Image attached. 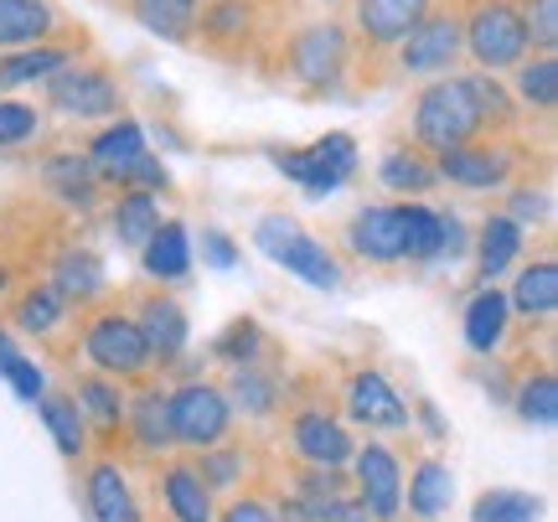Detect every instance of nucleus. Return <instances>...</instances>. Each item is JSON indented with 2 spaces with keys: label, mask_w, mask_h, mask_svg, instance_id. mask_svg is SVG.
<instances>
[{
  "label": "nucleus",
  "mask_w": 558,
  "mask_h": 522,
  "mask_svg": "<svg viewBox=\"0 0 558 522\" xmlns=\"http://www.w3.org/2000/svg\"><path fill=\"white\" fill-rule=\"evenodd\" d=\"M481 104L471 94V78H450V83H435V88H424V99L414 109V135L418 145H429V150H456L465 145L471 135L481 130Z\"/></svg>",
  "instance_id": "obj_1"
},
{
  "label": "nucleus",
  "mask_w": 558,
  "mask_h": 522,
  "mask_svg": "<svg viewBox=\"0 0 558 522\" xmlns=\"http://www.w3.org/2000/svg\"><path fill=\"white\" fill-rule=\"evenodd\" d=\"M254 239H259V248L269 254V259L284 264V269L300 275L305 284H316V290H331V284H337V264H331V254H326L316 239H305L290 218H264Z\"/></svg>",
  "instance_id": "obj_2"
},
{
  "label": "nucleus",
  "mask_w": 558,
  "mask_h": 522,
  "mask_svg": "<svg viewBox=\"0 0 558 522\" xmlns=\"http://www.w3.org/2000/svg\"><path fill=\"white\" fill-rule=\"evenodd\" d=\"M166 414H171V440L181 445H218L228 435V399H222L213 383H186L166 399Z\"/></svg>",
  "instance_id": "obj_3"
},
{
  "label": "nucleus",
  "mask_w": 558,
  "mask_h": 522,
  "mask_svg": "<svg viewBox=\"0 0 558 522\" xmlns=\"http://www.w3.org/2000/svg\"><path fill=\"white\" fill-rule=\"evenodd\" d=\"M275 166L305 192H337L341 181L357 171V145L352 135H326L311 150H275Z\"/></svg>",
  "instance_id": "obj_4"
},
{
  "label": "nucleus",
  "mask_w": 558,
  "mask_h": 522,
  "mask_svg": "<svg viewBox=\"0 0 558 522\" xmlns=\"http://www.w3.org/2000/svg\"><path fill=\"white\" fill-rule=\"evenodd\" d=\"M465 41H471V58H476L481 68H512V62L527 52L522 16L512 11V5H501V0L481 5L476 16H471V26H465Z\"/></svg>",
  "instance_id": "obj_5"
},
{
  "label": "nucleus",
  "mask_w": 558,
  "mask_h": 522,
  "mask_svg": "<svg viewBox=\"0 0 558 522\" xmlns=\"http://www.w3.org/2000/svg\"><path fill=\"white\" fill-rule=\"evenodd\" d=\"M52 104H58L62 114L94 120V114H114L120 88H114V78L99 73V68H68V62H62L58 73H52Z\"/></svg>",
  "instance_id": "obj_6"
},
{
  "label": "nucleus",
  "mask_w": 558,
  "mask_h": 522,
  "mask_svg": "<svg viewBox=\"0 0 558 522\" xmlns=\"http://www.w3.org/2000/svg\"><path fill=\"white\" fill-rule=\"evenodd\" d=\"M88 357L99 362L104 373L130 378V373H140V367L150 362V347H145V337H140L135 321H124V316H104V321L88 326Z\"/></svg>",
  "instance_id": "obj_7"
},
{
  "label": "nucleus",
  "mask_w": 558,
  "mask_h": 522,
  "mask_svg": "<svg viewBox=\"0 0 558 522\" xmlns=\"http://www.w3.org/2000/svg\"><path fill=\"white\" fill-rule=\"evenodd\" d=\"M290 68H295L300 83L331 88L337 73L347 68V37H341V26H311V32H300L295 47H290Z\"/></svg>",
  "instance_id": "obj_8"
},
{
  "label": "nucleus",
  "mask_w": 558,
  "mask_h": 522,
  "mask_svg": "<svg viewBox=\"0 0 558 522\" xmlns=\"http://www.w3.org/2000/svg\"><path fill=\"white\" fill-rule=\"evenodd\" d=\"M357 491H362V507H367V512H373L378 522H393V518H399V502H403L399 461H393L383 445H367V450H357Z\"/></svg>",
  "instance_id": "obj_9"
},
{
  "label": "nucleus",
  "mask_w": 558,
  "mask_h": 522,
  "mask_svg": "<svg viewBox=\"0 0 558 522\" xmlns=\"http://www.w3.org/2000/svg\"><path fill=\"white\" fill-rule=\"evenodd\" d=\"M347 409H352V420L367 424V429H403V424H409V403H403L378 373H357V378H352Z\"/></svg>",
  "instance_id": "obj_10"
},
{
  "label": "nucleus",
  "mask_w": 558,
  "mask_h": 522,
  "mask_svg": "<svg viewBox=\"0 0 558 522\" xmlns=\"http://www.w3.org/2000/svg\"><path fill=\"white\" fill-rule=\"evenodd\" d=\"M456 47H460L456 16H424L403 37V68L409 73H435V68H445V62L456 58Z\"/></svg>",
  "instance_id": "obj_11"
},
{
  "label": "nucleus",
  "mask_w": 558,
  "mask_h": 522,
  "mask_svg": "<svg viewBox=\"0 0 558 522\" xmlns=\"http://www.w3.org/2000/svg\"><path fill=\"white\" fill-rule=\"evenodd\" d=\"M295 450L311 465H326V471H337L341 461H352L347 429H341L337 420H326V414H300L295 420Z\"/></svg>",
  "instance_id": "obj_12"
},
{
  "label": "nucleus",
  "mask_w": 558,
  "mask_h": 522,
  "mask_svg": "<svg viewBox=\"0 0 558 522\" xmlns=\"http://www.w3.org/2000/svg\"><path fill=\"white\" fill-rule=\"evenodd\" d=\"M429 16V0H357V21L373 41H403Z\"/></svg>",
  "instance_id": "obj_13"
},
{
  "label": "nucleus",
  "mask_w": 558,
  "mask_h": 522,
  "mask_svg": "<svg viewBox=\"0 0 558 522\" xmlns=\"http://www.w3.org/2000/svg\"><path fill=\"white\" fill-rule=\"evenodd\" d=\"M135 326H140V337H145V347H150V357H160V362L181 357V347H186V311L177 301H145Z\"/></svg>",
  "instance_id": "obj_14"
},
{
  "label": "nucleus",
  "mask_w": 558,
  "mask_h": 522,
  "mask_svg": "<svg viewBox=\"0 0 558 522\" xmlns=\"http://www.w3.org/2000/svg\"><path fill=\"white\" fill-rule=\"evenodd\" d=\"M352 248L367 254V259H403V222L399 207H367L357 222H352Z\"/></svg>",
  "instance_id": "obj_15"
},
{
  "label": "nucleus",
  "mask_w": 558,
  "mask_h": 522,
  "mask_svg": "<svg viewBox=\"0 0 558 522\" xmlns=\"http://www.w3.org/2000/svg\"><path fill=\"white\" fill-rule=\"evenodd\" d=\"M88 507H94V522H140V507L124 486L120 465H94L88 471Z\"/></svg>",
  "instance_id": "obj_16"
},
{
  "label": "nucleus",
  "mask_w": 558,
  "mask_h": 522,
  "mask_svg": "<svg viewBox=\"0 0 558 522\" xmlns=\"http://www.w3.org/2000/svg\"><path fill=\"white\" fill-rule=\"evenodd\" d=\"M439 177L460 181V186H501V181H507V156H501V150L456 145V150L439 156Z\"/></svg>",
  "instance_id": "obj_17"
},
{
  "label": "nucleus",
  "mask_w": 558,
  "mask_h": 522,
  "mask_svg": "<svg viewBox=\"0 0 558 522\" xmlns=\"http://www.w3.org/2000/svg\"><path fill=\"white\" fill-rule=\"evenodd\" d=\"M135 156H145V130H140L135 120H120L114 130H104L99 141H94V156H88V166L94 171H104V177H120L130 171V161Z\"/></svg>",
  "instance_id": "obj_18"
},
{
  "label": "nucleus",
  "mask_w": 558,
  "mask_h": 522,
  "mask_svg": "<svg viewBox=\"0 0 558 522\" xmlns=\"http://www.w3.org/2000/svg\"><path fill=\"white\" fill-rule=\"evenodd\" d=\"M186 264H192L186 228H181V222H160L156 233H150V243H145V269H150L156 280H181Z\"/></svg>",
  "instance_id": "obj_19"
},
{
  "label": "nucleus",
  "mask_w": 558,
  "mask_h": 522,
  "mask_svg": "<svg viewBox=\"0 0 558 522\" xmlns=\"http://www.w3.org/2000/svg\"><path fill=\"white\" fill-rule=\"evenodd\" d=\"M507 295H497V290H481L476 301L465 305V342H471V352H492V347L501 342V331H507Z\"/></svg>",
  "instance_id": "obj_20"
},
{
  "label": "nucleus",
  "mask_w": 558,
  "mask_h": 522,
  "mask_svg": "<svg viewBox=\"0 0 558 522\" xmlns=\"http://www.w3.org/2000/svg\"><path fill=\"white\" fill-rule=\"evenodd\" d=\"M450 497H456V482H450V465L439 461H424L414 471V482H409V512L424 522H435L445 507H450Z\"/></svg>",
  "instance_id": "obj_21"
},
{
  "label": "nucleus",
  "mask_w": 558,
  "mask_h": 522,
  "mask_svg": "<svg viewBox=\"0 0 558 522\" xmlns=\"http://www.w3.org/2000/svg\"><path fill=\"white\" fill-rule=\"evenodd\" d=\"M52 26V11L41 0H0V47L16 41H41Z\"/></svg>",
  "instance_id": "obj_22"
},
{
  "label": "nucleus",
  "mask_w": 558,
  "mask_h": 522,
  "mask_svg": "<svg viewBox=\"0 0 558 522\" xmlns=\"http://www.w3.org/2000/svg\"><path fill=\"white\" fill-rule=\"evenodd\" d=\"M507 305H518L527 316H554L558 311V264L543 259V264H533V269H522V280Z\"/></svg>",
  "instance_id": "obj_23"
},
{
  "label": "nucleus",
  "mask_w": 558,
  "mask_h": 522,
  "mask_svg": "<svg viewBox=\"0 0 558 522\" xmlns=\"http://www.w3.org/2000/svg\"><path fill=\"white\" fill-rule=\"evenodd\" d=\"M166 502L177 512V522H213V502H207V486L192 465H177L166 476Z\"/></svg>",
  "instance_id": "obj_24"
},
{
  "label": "nucleus",
  "mask_w": 558,
  "mask_h": 522,
  "mask_svg": "<svg viewBox=\"0 0 558 522\" xmlns=\"http://www.w3.org/2000/svg\"><path fill=\"white\" fill-rule=\"evenodd\" d=\"M156 228H160V207L145 197V192H130V197H120V207H114V233H120V243H130V248H145Z\"/></svg>",
  "instance_id": "obj_25"
},
{
  "label": "nucleus",
  "mask_w": 558,
  "mask_h": 522,
  "mask_svg": "<svg viewBox=\"0 0 558 522\" xmlns=\"http://www.w3.org/2000/svg\"><path fill=\"white\" fill-rule=\"evenodd\" d=\"M518 248H522L518 218H492L481 228V275H501L507 264L518 259Z\"/></svg>",
  "instance_id": "obj_26"
},
{
  "label": "nucleus",
  "mask_w": 558,
  "mask_h": 522,
  "mask_svg": "<svg viewBox=\"0 0 558 522\" xmlns=\"http://www.w3.org/2000/svg\"><path fill=\"white\" fill-rule=\"evenodd\" d=\"M62 62H68V52H62V47H26V52H16V58L0 62V88H16V83L52 78Z\"/></svg>",
  "instance_id": "obj_27"
},
{
  "label": "nucleus",
  "mask_w": 558,
  "mask_h": 522,
  "mask_svg": "<svg viewBox=\"0 0 558 522\" xmlns=\"http://www.w3.org/2000/svg\"><path fill=\"white\" fill-rule=\"evenodd\" d=\"M471 518L476 522H538L543 502L533 497V491H486Z\"/></svg>",
  "instance_id": "obj_28"
},
{
  "label": "nucleus",
  "mask_w": 558,
  "mask_h": 522,
  "mask_svg": "<svg viewBox=\"0 0 558 522\" xmlns=\"http://www.w3.org/2000/svg\"><path fill=\"white\" fill-rule=\"evenodd\" d=\"M41 420L52 429V440H58L62 456H78L83 450V414H78V399H47L41 393Z\"/></svg>",
  "instance_id": "obj_29"
},
{
  "label": "nucleus",
  "mask_w": 558,
  "mask_h": 522,
  "mask_svg": "<svg viewBox=\"0 0 558 522\" xmlns=\"http://www.w3.org/2000/svg\"><path fill=\"white\" fill-rule=\"evenodd\" d=\"M52 290H58L62 301H73V295H78V301L99 295V290H104L99 259H94V254H68V259L58 264V284H52Z\"/></svg>",
  "instance_id": "obj_30"
},
{
  "label": "nucleus",
  "mask_w": 558,
  "mask_h": 522,
  "mask_svg": "<svg viewBox=\"0 0 558 522\" xmlns=\"http://www.w3.org/2000/svg\"><path fill=\"white\" fill-rule=\"evenodd\" d=\"M403 222V254L409 259H435L439 254V213L429 207H399Z\"/></svg>",
  "instance_id": "obj_31"
},
{
  "label": "nucleus",
  "mask_w": 558,
  "mask_h": 522,
  "mask_svg": "<svg viewBox=\"0 0 558 522\" xmlns=\"http://www.w3.org/2000/svg\"><path fill=\"white\" fill-rule=\"evenodd\" d=\"M518 414L527 424H538V429H554V424H558V383L548 378V373H538V378L522 383Z\"/></svg>",
  "instance_id": "obj_32"
},
{
  "label": "nucleus",
  "mask_w": 558,
  "mask_h": 522,
  "mask_svg": "<svg viewBox=\"0 0 558 522\" xmlns=\"http://www.w3.org/2000/svg\"><path fill=\"white\" fill-rule=\"evenodd\" d=\"M135 16L160 32V37H186V26H192V0H135Z\"/></svg>",
  "instance_id": "obj_33"
},
{
  "label": "nucleus",
  "mask_w": 558,
  "mask_h": 522,
  "mask_svg": "<svg viewBox=\"0 0 558 522\" xmlns=\"http://www.w3.org/2000/svg\"><path fill=\"white\" fill-rule=\"evenodd\" d=\"M62 316H68V305H62L58 290H32V295L16 305V326L21 331H37V337H47Z\"/></svg>",
  "instance_id": "obj_34"
},
{
  "label": "nucleus",
  "mask_w": 558,
  "mask_h": 522,
  "mask_svg": "<svg viewBox=\"0 0 558 522\" xmlns=\"http://www.w3.org/2000/svg\"><path fill=\"white\" fill-rule=\"evenodd\" d=\"M47 181H52V192L73 202H88L94 197V166L78 161V156H58V161H47Z\"/></svg>",
  "instance_id": "obj_35"
},
{
  "label": "nucleus",
  "mask_w": 558,
  "mask_h": 522,
  "mask_svg": "<svg viewBox=\"0 0 558 522\" xmlns=\"http://www.w3.org/2000/svg\"><path fill=\"white\" fill-rule=\"evenodd\" d=\"M383 181L399 186V192H424V186H435V166L409 156V150H393V156L383 161Z\"/></svg>",
  "instance_id": "obj_36"
},
{
  "label": "nucleus",
  "mask_w": 558,
  "mask_h": 522,
  "mask_svg": "<svg viewBox=\"0 0 558 522\" xmlns=\"http://www.w3.org/2000/svg\"><path fill=\"white\" fill-rule=\"evenodd\" d=\"M518 16H522V37L538 41L543 52H554V41H558V0H527Z\"/></svg>",
  "instance_id": "obj_37"
},
{
  "label": "nucleus",
  "mask_w": 558,
  "mask_h": 522,
  "mask_svg": "<svg viewBox=\"0 0 558 522\" xmlns=\"http://www.w3.org/2000/svg\"><path fill=\"white\" fill-rule=\"evenodd\" d=\"M522 99L554 109L558 104V58H538L533 68H522Z\"/></svg>",
  "instance_id": "obj_38"
},
{
  "label": "nucleus",
  "mask_w": 558,
  "mask_h": 522,
  "mask_svg": "<svg viewBox=\"0 0 558 522\" xmlns=\"http://www.w3.org/2000/svg\"><path fill=\"white\" fill-rule=\"evenodd\" d=\"M0 373H5V383H11V388H16L26 403H37L41 393H47V383H41V373H37V362H26L16 347H5V352H0Z\"/></svg>",
  "instance_id": "obj_39"
},
{
  "label": "nucleus",
  "mask_w": 558,
  "mask_h": 522,
  "mask_svg": "<svg viewBox=\"0 0 558 522\" xmlns=\"http://www.w3.org/2000/svg\"><path fill=\"white\" fill-rule=\"evenodd\" d=\"M78 403L88 409V414H94V424H104V429H109V424H120V414H124L120 388H109L104 378H88V383H83V388H78Z\"/></svg>",
  "instance_id": "obj_40"
},
{
  "label": "nucleus",
  "mask_w": 558,
  "mask_h": 522,
  "mask_svg": "<svg viewBox=\"0 0 558 522\" xmlns=\"http://www.w3.org/2000/svg\"><path fill=\"white\" fill-rule=\"evenodd\" d=\"M135 429H140V440H145V445H166V440H171V414H166V399H160V393H140Z\"/></svg>",
  "instance_id": "obj_41"
},
{
  "label": "nucleus",
  "mask_w": 558,
  "mask_h": 522,
  "mask_svg": "<svg viewBox=\"0 0 558 522\" xmlns=\"http://www.w3.org/2000/svg\"><path fill=\"white\" fill-rule=\"evenodd\" d=\"M233 388H239L233 399H239L243 414H264V409L275 403V388H269V378H259V373H248V367H243L239 378H233Z\"/></svg>",
  "instance_id": "obj_42"
},
{
  "label": "nucleus",
  "mask_w": 558,
  "mask_h": 522,
  "mask_svg": "<svg viewBox=\"0 0 558 522\" xmlns=\"http://www.w3.org/2000/svg\"><path fill=\"white\" fill-rule=\"evenodd\" d=\"M37 130V109L26 104H0V145H16Z\"/></svg>",
  "instance_id": "obj_43"
},
{
  "label": "nucleus",
  "mask_w": 558,
  "mask_h": 522,
  "mask_svg": "<svg viewBox=\"0 0 558 522\" xmlns=\"http://www.w3.org/2000/svg\"><path fill=\"white\" fill-rule=\"evenodd\" d=\"M239 465H243V456H233V450H222V456H207L202 461V486H228L233 476H239Z\"/></svg>",
  "instance_id": "obj_44"
},
{
  "label": "nucleus",
  "mask_w": 558,
  "mask_h": 522,
  "mask_svg": "<svg viewBox=\"0 0 558 522\" xmlns=\"http://www.w3.org/2000/svg\"><path fill=\"white\" fill-rule=\"evenodd\" d=\"M202 254L218 264V269H233V264H239V248H233V239H222V233H202Z\"/></svg>",
  "instance_id": "obj_45"
},
{
  "label": "nucleus",
  "mask_w": 558,
  "mask_h": 522,
  "mask_svg": "<svg viewBox=\"0 0 558 522\" xmlns=\"http://www.w3.org/2000/svg\"><path fill=\"white\" fill-rule=\"evenodd\" d=\"M124 181H140V186H166V166L150 161V156H135L130 171H124Z\"/></svg>",
  "instance_id": "obj_46"
},
{
  "label": "nucleus",
  "mask_w": 558,
  "mask_h": 522,
  "mask_svg": "<svg viewBox=\"0 0 558 522\" xmlns=\"http://www.w3.org/2000/svg\"><path fill=\"white\" fill-rule=\"evenodd\" d=\"M222 522H275V512L264 502H233L228 512H222Z\"/></svg>",
  "instance_id": "obj_47"
},
{
  "label": "nucleus",
  "mask_w": 558,
  "mask_h": 522,
  "mask_svg": "<svg viewBox=\"0 0 558 522\" xmlns=\"http://www.w3.org/2000/svg\"><path fill=\"white\" fill-rule=\"evenodd\" d=\"M243 16H248L243 5H218V11H213V21H207V26H213V32H239V26H243Z\"/></svg>",
  "instance_id": "obj_48"
},
{
  "label": "nucleus",
  "mask_w": 558,
  "mask_h": 522,
  "mask_svg": "<svg viewBox=\"0 0 558 522\" xmlns=\"http://www.w3.org/2000/svg\"><path fill=\"white\" fill-rule=\"evenodd\" d=\"M5 347H11V337H5V331H0V352H5Z\"/></svg>",
  "instance_id": "obj_49"
},
{
  "label": "nucleus",
  "mask_w": 558,
  "mask_h": 522,
  "mask_svg": "<svg viewBox=\"0 0 558 522\" xmlns=\"http://www.w3.org/2000/svg\"><path fill=\"white\" fill-rule=\"evenodd\" d=\"M0 290H5V269H0Z\"/></svg>",
  "instance_id": "obj_50"
}]
</instances>
